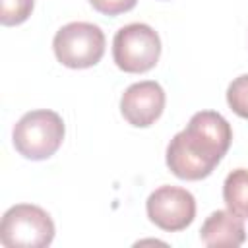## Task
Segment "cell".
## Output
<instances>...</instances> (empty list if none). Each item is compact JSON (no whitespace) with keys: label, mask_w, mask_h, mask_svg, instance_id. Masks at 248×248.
<instances>
[{"label":"cell","mask_w":248,"mask_h":248,"mask_svg":"<svg viewBox=\"0 0 248 248\" xmlns=\"http://www.w3.org/2000/svg\"><path fill=\"white\" fill-rule=\"evenodd\" d=\"M232 141V130L215 110L196 112L167 147V167L182 180H202L213 172Z\"/></svg>","instance_id":"1"},{"label":"cell","mask_w":248,"mask_h":248,"mask_svg":"<svg viewBox=\"0 0 248 248\" xmlns=\"http://www.w3.org/2000/svg\"><path fill=\"white\" fill-rule=\"evenodd\" d=\"M64 120L58 112L39 108L25 112L12 132L16 151L31 161H45L52 157L64 140Z\"/></svg>","instance_id":"2"},{"label":"cell","mask_w":248,"mask_h":248,"mask_svg":"<svg viewBox=\"0 0 248 248\" xmlns=\"http://www.w3.org/2000/svg\"><path fill=\"white\" fill-rule=\"evenodd\" d=\"M54 238L50 215L33 203L12 205L0 223V242L6 248H45Z\"/></svg>","instance_id":"3"},{"label":"cell","mask_w":248,"mask_h":248,"mask_svg":"<svg viewBox=\"0 0 248 248\" xmlns=\"http://www.w3.org/2000/svg\"><path fill=\"white\" fill-rule=\"evenodd\" d=\"M52 48L58 62L66 68H91L105 54V33L95 23L72 21L56 31Z\"/></svg>","instance_id":"4"},{"label":"cell","mask_w":248,"mask_h":248,"mask_svg":"<svg viewBox=\"0 0 248 248\" xmlns=\"http://www.w3.org/2000/svg\"><path fill=\"white\" fill-rule=\"evenodd\" d=\"M161 56V39L147 23H128L112 39L114 64L128 74L149 72Z\"/></svg>","instance_id":"5"},{"label":"cell","mask_w":248,"mask_h":248,"mask_svg":"<svg viewBox=\"0 0 248 248\" xmlns=\"http://www.w3.org/2000/svg\"><path fill=\"white\" fill-rule=\"evenodd\" d=\"M147 217L153 225L163 231L176 232L184 231L196 217L194 196L180 186H159L145 202Z\"/></svg>","instance_id":"6"},{"label":"cell","mask_w":248,"mask_h":248,"mask_svg":"<svg viewBox=\"0 0 248 248\" xmlns=\"http://www.w3.org/2000/svg\"><path fill=\"white\" fill-rule=\"evenodd\" d=\"M163 108L165 91L153 79L132 83L120 97V112L136 128L151 126L163 114Z\"/></svg>","instance_id":"7"},{"label":"cell","mask_w":248,"mask_h":248,"mask_svg":"<svg viewBox=\"0 0 248 248\" xmlns=\"http://www.w3.org/2000/svg\"><path fill=\"white\" fill-rule=\"evenodd\" d=\"M200 240L205 246H240L246 240L244 221L231 209H217L203 221Z\"/></svg>","instance_id":"8"},{"label":"cell","mask_w":248,"mask_h":248,"mask_svg":"<svg viewBox=\"0 0 248 248\" xmlns=\"http://www.w3.org/2000/svg\"><path fill=\"white\" fill-rule=\"evenodd\" d=\"M223 200L227 209L248 219V169H236L227 174L223 184Z\"/></svg>","instance_id":"9"},{"label":"cell","mask_w":248,"mask_h":248,"mask_svg":"<svg viewBox=\"0 0 248 248\" xmlns=\"http://www.w3.org/2000/svg\"><path fill=\"white\" fill-rule=\"evenodd\" d=\"M227 103L234 114L248 120V74H242L227 87Z\"/></svg>","instance_id":"10"},{"label":"cell","mask_w":248,"mask_h":248,"mask_svg":"<svg viewBox=\"0 0 248 248\" xmlns=\"http://www.w3.org/2000/svg\"><path fill=\"white\" fill-rule=\"evenodd\" d=\"M35 0H2L0 21L2 25H19L33 12Z\"/></svg>","instance_id":"11"},{"label":"cell","mask_w":248,"mask_h":248,"mask_svg":"<svg viewBox=\"0 0 248 248\" xmlns=\"http://www.w3.org/2000/svg\"><path fill=\"white\" fill-rule=\"evenodd\" d=\"M89 4L99 12V14H105V16H118V14H124V12H130L138 0H89Z\"/></svg>","instance_id":"12"}]
</instances>
